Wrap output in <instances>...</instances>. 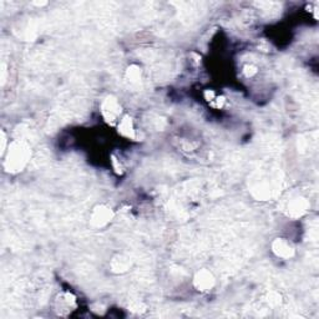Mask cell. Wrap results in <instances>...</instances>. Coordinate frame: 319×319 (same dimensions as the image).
Segmentation results:
<instances>
[{
    "label": "cell",
    "mask_w": 319,
    "mask_h": 319,
    "mask_svg": "<svg viewBox=\"0 0 319 319\" xmlns=\"http://www.w3.org/2000/svg\"><path fill=\"white\" fill-rule=\"evenodd\" d=\"M126 77L130 83H138L141 79V69L137 65H131L126 70Z\"/></svg>",
    "instance_id": "ba28073f"
},
{
    "label": "cell",
    "mask_w": 319,
    "mask_h": 319,
    "mask_svg": "<svg viewBox=\"0 0 319 319\" xmlns=\"http://www.w3.org/2000/svg\"><path fill=\"white\" fill-rule=\"evenodd\" d=\"M272 248H273L275 256L281 258H291L294 254V249H293L291 243L283 238L275 240L272 245Z\"/></svg>",
    "instance_id": "5b68a950"
},
{
    "label": "cell",
    "mask_w": 319,
    "mask_h": 319,
    "mask_svg": "<svg viewBox=\"0 0 319 319\" xmlns=\"http://www.w3.org/2000/svg\"><path fill=\"white\" fill-rule=\"evenodd\" d=\"M118 132L127 138H135L136 131L135 127H133L132 118L129 115H125L123 118L118 123Z\"/></svg>",
    "instance_id": "8992f818"
},
{
    "label": "cell",
    "mask_w": 319,
    "mask_h": 319,
    "mask_svg": "<svg viewBox=\"0 0 319 319\" xmlns=\"http://www.w3.org/2000/svg\"><path fill=\"white\" fill-rule=\"evenodd\" d=\"M5 151V133L4 131L2 132V152H4Z\"/></svg>",
    "instance_id": "9c48e42d"
},
{
    "label": "cell",
    "mask_w": 319,
    "mask_h": 319,
    "mask_svg": "<svg viewBox=\"0 0 319 319\" xmlns=\"http://www.w3.org/2000/svg\"><path fill=\"white\" fill-rule=\"evenodd\" d=\"M114 218V212L107 206L100 205L94 208L91 214V223L95 227H104Z\"/></svg>",
    "instance_id": "3957f363"
},
{
    "label": "cell",
    "mask_w": 319,
    "mask_h": 319,
    "mask_svg": "<svg viewBox=\"0 0 319 319\" xmlns=\"http://www.w3.org/2000/svg\"><path fill=\"white\" fill-rule=\"evenodd\" d=\"M101 114H103L104 118L106 123L115 124L117 121L118 116L121 114V105L115 97L109 96L104 100L103 105H101Z\"/></svg>",
    "instance_id": "7a4b0ae2"
},
{
    "label": "cell",
    "mask_w": 319,
    "mask_h": 319,
    "mask_svg": "<svg viewBox=\"0 0 319 319\" xmlns=\"http://www.w3.org/2000/svg\"><path fill=\"white\" fill-rule=\"evenodd\" d=\"M193 283H195V287L198 289V291L201 292L211 291L214 286V277L210 271H207V269H201V271L196 273Z\"/></svg>",
    "instance_id": "277c9868"
},
{
    "label": "cell",
    "mask_w": 319,
    "mask_h": 319,
    "mask_svg": "<svg viewBox=\"0 0 319 319\" xmlns=\"http://www.w3.org/2000/svg\"><path fill=\"white\" fill-rule=\"evenodd\" d=\"M307 208H308V202H307L306 200L295 198V200H293L291 204H289L288 210L292 216L298 217V216H302V214L306 212Z\"/></svg>",
    "instance_id": "52a82bcc"
},
{
    "label": "cell",
    "mask_w": 319,
    "mask_h": 319,
    "mask_svg": "<svg viewBox=\"0 0 319 319\" xmlns=\"http://www.w3.org/2000/svg\"><path fill=\"white\" fill-rule=\"evenodd\" d=\"M30 158V149L24 141H14L9 145L4 166L8 172L16 173L22 171Z\"/></svg>",
    "instance_id": "6da1fadb"
}]
</instances>
